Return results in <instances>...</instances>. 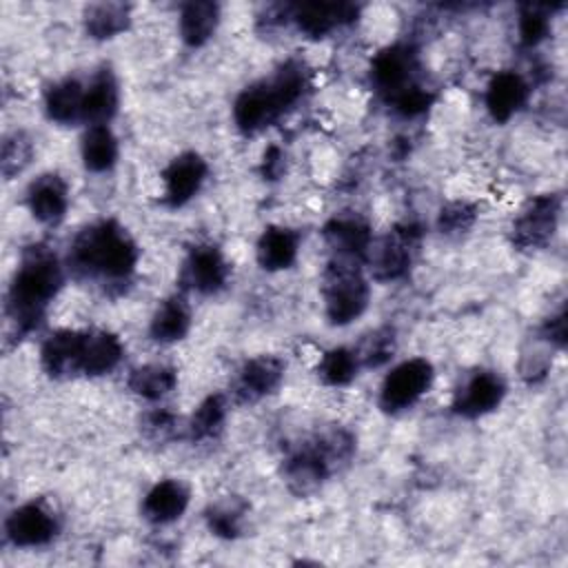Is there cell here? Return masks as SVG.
<instances>
[{"instance_id": "1", "label": "cell", "mask_w": 568, "mask_h": 568, "mask_svg": "<svg viewBox=\"0 0 568 568\" xmlns=\"http://www.w3.org/2000/svg\"><path fill=\"white\" fill-rule=\"evenodd\" d=\"M138 262L133 237L115 220L84 226L69 244L67 266L84 280L124 282Z\"/></svg>"}, {"instance_id": "2", "label": "cell", "mask_w": 568, "mask_h": 568, "mask_svg": "<svg viewBox=\"0 0 568 568\" xmlns=\"http://www.w3.org/2000/svg\"><path fill=\"white\" fill-rule=\"evenodd\" d=\"M62 282V264L49 246L33 244L22 253L7 297L9 317L20 333H29L42 322Z\"/></svg>"}, {"instance_id": "3", "label": "cell", "mask_w": 568, "mask_h": 568, "mask_svg": "<svg viewBox=\"0 0 568 568\" xmlns=\"http://www.w3.org/2000/svg\"><path fill=\"white\" fill-rule=\"evenodd\" d=\"M308 89V73L302 62H284L271 78L248 84L233 102V120L240 131L255 133L273 124L282 113L302 100Z\"/></svg>"}, {"instance_id": "4", "label": "cell", "mask_w": 568, "mask_h": 568, "mask_svg": "<svg viewBox=\"0 0 568 568\" xmlns=\"http://www.w3.org/2000/svg\"><path fill=\"white\" fill-rule=\"evenodd\" d=\"M355 439L344 428H331L293 450L284 462L286 486L295 495H308L322 486L328 475L353 457Z\"/></svg>"}, {"instance_id": "5", "label": "cell", "mask_w": 568, "mask_h": 568, "mask_svg": "<svg viewBox=\"0 0 568 568\" xmlns=\"http://www.w3.org/2000/svg\"><path fill=\"white\" fill-rule=\"evenodd\" d=\"M324 313L333 326L355 322L368 306L371 288L359 268V262L333 257L324 271Z\"/></svg>"}, {"instance_id": "6", "label": "cell", "mask_w": 568, "mask_h": 568, "mask_svg": "<svg viewBox=\"0 0 568 568\" xmlns=\"http://www.w3.org/2000/svg\"><path fill=\"white\" fill-rule=\"evenodd\" d=\"M419 244V229L413 224H397L384 237L371 244L368 264L371 273L379 282L399 280L408 273L413 264L415 248Z\"/></svg>"}, {"instance_id": "7", "label": "cell", "mask_w": 568, "mask_h": 568, "mask_svg": "<svg viewBox=\"0 0 568 568\" xmlns=\"http://www.w3.org/2000/svg\"><path fill=\"white\" fill-rule=\"evenodd\" d=\"M433 366L428 359L413 357L397 364L382 382L379 406L386 413H399L419 402V397L433 384Z\"/></svg>"}, {"instance_id": "8", "label": "cell", "mask_w": 568, "mask_h": 568, "mask_svg": "<svg viewBox=\"0 0 568 568\" xmlns=\"http://www.w3.org/2000/svg\"><path fill=\"white\" fill-rule=\"evenodd\" d=\"M561 202L555 193L532 197L513 222V244L521 251L541 248L555 235Z\"/></svg>"}, {"instance_id": "9", "label": "cell", "mask_w": 568, "mask_h": 568, "mask_svg": "<svg viewBox=\"0 0 568 568\" xmlns=\"http://www.w3.org/2000/svg\"><path fill=\"white\" fill-rule=\"evenodd\" d=\"M229 271V262L217 246L200 244L186 255L180 271V282L189 291H195L200 295H213L226 286Z\"/></svg>"}, {"instance_id": "10", "label": "cell", "mask_w": 568, "mask_h": 568, "mask_svg": "<svg viewBox=\"0 0 568 568\" xmlns=\"http://www.w3.org/2000/svg\"><path fill=\"white\" fill-rule=\"evenodd\" d=\"M58 532L55 515L40 501H27L13 508L4 521V535L13 546L36 548L49 544Z\"/></svg>"}, {"instance_id": "11", "label": "cell", "mask_w": 568, "mask_h": 568, "mask_svg": "<svg viewBox=\"0 0 568 568\" xmlns=\"http://www.w3.org/2000/svg\"><path fill=\"white\" fill-rule=\"evenodd\" d=\"M417 55L408 44H393L382 49L371 67L373 84L393 100L397 93L415 84Z\"/></svg>"}, {"instance_id": "12", "label": "cell", "mask_w": 568, "mask_h": 568, "mask_svg": "<svg viewBox=\"0 0 568 568\" xmlns=\"http://www.w3.org/2000/svg\"><path fill=\"white\" fill-rule=\"evenodd\" d=\"M322 235L326 246L333 251V257H346L355 262L366 260L373 244L368 222L355 213H339L331 217L324 224Z\"/></svg>"}, {"instance_id": "13", "label": "cell", "mask_w": 568, "mask_h": 568, "mask_svg": "<svg viewBox=\"0 0 568 568\" xmlns=\"http://www.w3.org/2000/svg\"><path fill=\"white\" fill-rule=\"evenodd\" d=\"M506 395L504 379L493 371L473 373L455 393L453 410L464 417H481L495 410Z\"/></svg>"}, {"instance_id": "14", "label": "cell", "mask_w": 568, "mask_h": 568, "mask_svg": "<svg viewBox=\"0 0 568 568\" xmlns=\"http://www.w3.org/2000/svg\"><path fill=\"white\" fill-rule=\"evenodd\" d=\"M284 362L275 355H255L237 371L233 395L237 402H257L271 395L284 379Z\"/></svg>"}, {"instance_id": "15", "label": "cell", "mask_w": 568, "mask_h": 568, "mask_svg": "<svg viewBox=\"0 0 568 568\" xmlns=\"http://www.w3.org/2000/svg\"><path fill=\"white\" fill-rule=\"evenodd\" d=\"M359 7L353 2H302L291 7V20L308 38H324L333 29L353 22Z\"/></svg>"}, {"instance_id": "16", "label": "cell", "mask_w": 568, "mask_h": 568, "mask_svg": "<svg viewBox=\"0 0 568 568\" xmlns=\"http://www.w3.org/2000/svg\"><path fill=\"white\" fill-rule=\"evenodd\" d=\"M204 178H206V162L202 160V155L189 151L173 158L162 173L166 204L169 206L186 204L200 191V186L204 184Z\"/></svg>"}, {"instance_id": "17", "label": "cell", "mask_w": 568, "mask_h": 568, "mask_svg": "<svg viewBox=\"0 0 568 568\" xmlns=\"http://www.w3.org/2000/svg\"><path fill=\"white\" fill-rule=\"evenodd\" d=\"M84 331L60 328L51 333L40 348V364L51 377H69L80 373L82 366Z\"/></svg>"}, {"instance_id": "18", "label": "cell", "mask_w": 568, "mask_h": 568, "mask_svg": "<svg viewBox=\"0 0 568 568\" xmlns=\"http://www.w3.org/2000/svg\"><path fill=\"white\" fill-rule=\"evenodd\" d=\"M27 206L42 224H58L69 206V186L58 173H42L27 186Z\"/></svg>"}, {"instance_id": "19", "label": "cell", "mask_w": 568, "mask_h": 568, "mask_svg": "<svg viewBox=\"0 0 568 568\" xmlns=\"http://www.w3.org/2000/svg\"><path fill=\"white\" fill-rule=\"evenodd\" d=\"M120 102L118 80L111 69H100L89 84H84V102H82V122L89 126L95 124H109V120L115 115Z\"/></svg>"}, {"instance_id": "20", "label": "cell", "mask_w": 568, "mask_h": 568, "mask_svg": "<svg viewBox=\"0 0 568 568\" xmlns=\"http://www.w3.org/2000/svg\"><path fill=\"white\" fill-rule=\"evenodd\" d=\"M189 499L191 493L180 479H162L144 495L142 515L151 524H171L184 515Z\"/></svg>"}, {"instance_id": "21", "label": "cell", "mask_w": 568, "mask_h": 568, "mask_svg": "<svg viewBox=\"0 0 568 568\" xmlns=\"http://www.w3.org/2000/svg\"><path fill=\"white\" fill-rule=\"evenodd\" d=\"M528 84L515 71H499L486 87V109L495 122H508L526 102Z\"/></svg>"}, {"instance_id": "22", "label": "cell", "mask_w": 568, "mask_h": 568, "mask_svg": "<svg viewBox=\"0 0 568 568\" xmlns=\"http://www.w3.org/2000/svg\"><path fill=\"white\" fill-rule=\"evenodd\" d=\"M124 355L122 342L109 331H84L80 373L89 377L111 373Z\"/></svg>"}, {"instance_id": "23", "label": "cell", "mask_w": 568, "mask_h": 568, "mask_svg": "<svg viewBox=\"0 0 568 568\" xmlns=\"http://www.w3.org/2000/svg\"><path fill=\"white\" fill-rule=\"evenodd\" d=\"M300 248V237L293 229L268 226L257 240V264L264 271H284L293 266Z\"/></svg>"}, {"instance_id": "24", "label": "cell", "mask_w": 568, "mask_h": 568, "mask_svg": "<svg viewBox=\"0 0 568 568\" xmlns=\"http://www.w3.org/2000/svg\"><path fill=\"white\" fill-rule=\"evenodd\" d=\"M220 22V4L211 0L186 2L180 11V36L189 47L206 44Z\"/></svg>"}, {"instance_id": "25", "label": "cell", "mask_w": 568, "mask_h": 568, "mask_svg": "<svg viewBox=\"0 0 568 568\" xmlns=\"http://www.w3.org/2000/svg\"><path fill=\"white\" fill-rule=\"evenodd\" d=\"M82 102H84V84L78 78H64L44 95V111L51 122L73 124L82 122Z\"/></svg>"}, {"instance_id": "26", "label": "cell", "mask_w": 568, "mask_h": 568, "mask_svg": "<svg viewBox=\"0 0 568 568\" xmlns=\"http://www.w3.org/2000/svg\"><path fill=\"white\" fill-rule=\"evenodd\" d=\"M191 328V308L182 295L166 297L153 313L149 333L155 342L171 344L182 339Z\"/></svg>"}, {"instance_id": "27", "label": "cell", "mask_w": 568, "mask_h": 568, "mask_svg": "<svg viewBox=\"0 0 568 568\" xmlns=\"http://www.w3.org/2000/svg\"><path fill=\"white\" fill-rule=\"evenodd\" d=\"M80 153L89 171L104 173L118 162V138L113 135L109 124L89 126L82 135Z\"/></svg>"}, {"instance_id": "28", "label": "cell", "mask_w": 568, "mask_h": 568, "mask_svg": "<svg viewBox=\"0 0 568 568\" xmlns=\"http://www.w3.org/2000/svg\"><path fill=\"white\" fill-rule=\"evenodd\" d=\"M131 22V7L124 2H98L84 9V29L95 40L122 33Z\"/></svg>"}, {"instance_id": "29", "label": "cell", "mask_w": 568, "mask_h": 568, "mask_svg": "<svg viewBox=\"0 0 568 568\" xmlns=\"http://www.w3.org/2000/svg\"><path fill=\"white\" fill-rule=\"evenodd\" d=\"M178 384V375L171 366L164 364H144L131 371L129 388L144 399H162L166 397Z\"/></svg>"}, {"instance_id": "30", "label": "cell", "mask_w": 568, "mask_h": 568, "mask_svg": "<svg viewBox=\"0 0 568 568\" xmlns=\"http://www.w3.org/2000/svg\"><path fill=\"white\" fill-rule=\"evenodd\" d=\"M226 410H229V404H226L224 395L215 393V395L204 397L189 419V437L193 442L215 437L226 419Z\"/></svg>"}, {"instance_id": "31", "label": "cell", "mask_w": 568, "mask_h": 568, "mask_svg": "<svg viewBox=\"0 0 568 568\" xmlns=\"http://www.w3.org/2000/svg\"><path fill=\"white\" fill-rule=\"evenodd\" d=\"M359 366L362 364H359L355 351H351L346 346H337V348H331L322 355L320 366H317V375L328 386H346L355 379Z\"/></svg>"}, {"instance_id": "32", "label": "cell", "mask_w": 568, "mask_h": 568, "mask_svg": "<svg viewBox=\"0 0 568 568\" xmlns=\"http://www.w3.org/2000/svg\"><path fill=\"white\" fill-rule=\"evenodd\" d=\"M395 346H397L395 331L390 326H382V328H375L373 333H368L362 339L359 348H355V353H357V359L362 366L377 368L393 357Z\"/></svg>"}, {"instance_id": "33", "label": "cell", "mask_w": 568, "mask_h": 568, "mask_svg": "<svg viewBox=\"0 0 568 568\" xmlns=\"http://www.w3.org/2000/svg\"><path fill=\"white\" fill-rule=\"evenodd\" d=\"M244 506L237 499H224L206 510V524L213 535L222 539H235L242 532Z\"/></svg>"}, {"instance_id": "34", "label": "cell", "mask_w": 568, "mask_h": 568, "mask_svg": "<svg viewBox=\"0 0 568 568\" xmlns=\"http://www.w3.org/2000/svg\"><path fill=\"white\" fill-rule=\"evenodd\" d=\"M33 144L22 131H13L2 142V173L4 178H13L22 173V169L31 162Z\"/></svg>"}, {"instance_id": "35", "label": "cell", "mask_w": 568, "mask_h": 568, "mask_svg": "<svg viewBox=\"0 0 568 568\" xmlns=\"http://www.w3.org/2000/svg\"><path fill=\"white\" fill-rule=\"evenodd\" d=\"M519 40L524 47H537L550 29V20H548V11L541 4H524L519 11Z\"/></svg>"}, {"instance_id": "36", "label": "cell", "mask_w": 568, "mask_h": 568, "mask_svg": "<svg viewBox=\"0 0 568 568\" xmlns=\"http://www.w3.org/2000/svg\"><path fill=\"white\" fill-rule=\"evenodd\" d=\"M475 217H477V213H475L473 204L450 202V204L442 206V211L437 215V226L446 235H459V233H466L473 226Z\"/></svg>"}, {"instance_id": "37", "label": "cell", "mask_w": 568, "mask_h": 568, "mask_svg": "<svg viewBox=\"0 0 568 568\" xmlns=\"http://www.w3.org/2000/svg\"><path fill=\"white\" fill-rule=\"evenodd\" d=\"M433 102V93L428 89H424L422 84H410L408 89H404L402 93H397L390 104L393 109L404 115V118H415V115H422Z\"/></svg>"}, {"instance_id": "38", "label": "cell", "mask_w": 568, "mask_h": 568, "mask_svg": "<svg viewBox=\"0 0 568 568\" xmlns=\"http://www.w3.org/2000/svg\"><path fill=\"white\" fill-rule=\"evenodd\" d=\"M541 337L548 342V344H555V346H564L566 344V311L561 308L559 313L550 315L544 326H541Z\"/></svg>"}, {"instance_id": "39", "label": "cell", "mask_w": 568, "mask_h": 568, "mask_svg": "<svg viewBox=\"0 0 568 568\" xmlns=\"http://www.w3.org/2000/svg\"><path fill=\"white\" fill-rule=\"evenodd\" d=\"M284 171V153L280 146H268L264 151V158H262V173L264 178L268 180H275L280 178V173Z\"/></svg>"}]
</instances>
